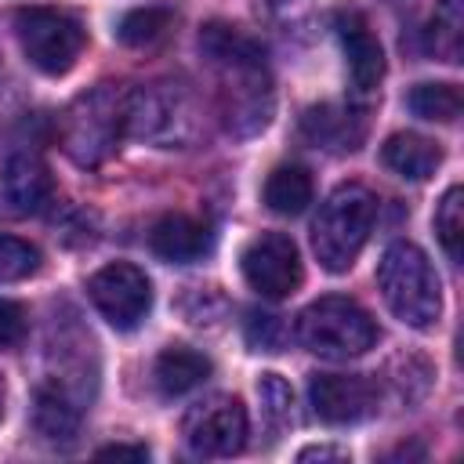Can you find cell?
I'll return each instance as SVG.
<instances>
[{"label":"cell","instance_id":"obj_1","mask_svg":"<svg viewBox=\"0 0 464 464\" xmlns=\"http://www.w3.org/2000/svg\"><path fill=\"white\" fill-rule=\"evenodd\" d=\"M199 54L218 76V112L225 130L232 138L265 130L276 109L265 47L228 22H207L199 33Z\"/></svg>","mask_w":464,"mask_h":464},{"label":"cell","instance_id":"obj_2","mask_svg":"<svg viewBox=\"0 0 464 464\" xmlns=\"http://www.w3.org/2000/svg\"><path fill=\"white\" fill-rule=\"evenodd\" d=\"M377 290H381L388 312L399 323L413 326V330H428L442 315L439 272L431 268L428 254L417 243L395 239L381 254V261H377Z\"/></svg>","mask_w":464,"mask_h":464},{"label":"cell","instance_id":"obj_3","mask_svg":"<svg viewBox=\"0 0 464 464\" xmlns=\"http://www.w3.org/2000/svg\"><path fill=\"white\" fill-rule=\"evenodd\" d=\"M377 207H381L377 196L355 181L337 185L323 199V207L312 221V250L326 272L341 276L355 265V257L362 254V246L373 232Z\"/></svg>","mask_w":464,"mask_h":464},{"label":"cell","instance_id":"obj_4","mask_svg":"<svg viewBox=\"0 0 464 464\" xmlns=\"http://www.w3.org/2000/svg\"><path fill=\"white\" fill-rule=\"evenodd\" d=\"M123 134L160 149L192 145L199 134V109L188 87L160 80L123 91Z\"/></svg>","mask_w":464,"mask_h":464},{"label":"cell","instance_id":"obj_5","mask_svg":"<svg viewBox=\"0 0 464 464\" xmlns=\"http://www.w3.org/2000/svg\"><path fill=\"white\" fill-rule=\"evenodd\" d=\"M123 138V91L98 83L83 91L58 120V145L76 167L105 163Z\"/></svg>","mask_w":464,"mask_h":464},{"label":"cell","instance_id":"obj_6","mask_svg":"<svg viewBox=\"0 0 464 464\" xmlns=\"http://www.w3.org/2000/svg\"><path fill=\"white\" fill-rule=\"evenodd\" d=\"M294 337L301 348H308L319 359H359L381 341V330L359 301L330 294L312 301L297 315Z\"/></svg>","mask_w":464,"mask_h":464},{"label":"cell","instance_id":"obj_7","mask_svg":"<svg viewBox=\"0 0 464 464\" xmlns=\"http://www.w3.org/2000/svg\"><path fill=\"white\" fill-rule=\"evenodd\" d=\"M14 36L29 65H36L47 76H65L87 44L83 25L58 7H22L14 14Z\"/></svg>","mask_w":464,"mask_h":464},{"label":"cell","instance_id":"obj_8","mask_svg":"<svg viewBox=\"0 0 464 464\" xmlns=\"http://www.w3.org/2000/svg\"><path fill=\"white\" fill-rule=\"evenodd\" d=\"M239 268H243L246 286L257 290L268 301L290 297L301 286V279H304L301 250H297V243L286 232H261V236H254L243 246V254H239Z\"/></svg>","mask_w":464,"mask_h":464},{"label":"cell","instance_id":"obj_9","mask_svg":"<svg viewBox=\"0 0 464 464\" xmlns=\"http://www.w3.org/2000/svg\"><path fill=\"white\" fill-rule=\"evenodd\" d=\"M87 297L109 326L134 330L145 323V315L152 308V283L138 265L116 261V265L98 268L87 279Z\"/></svg>","mask_w":464,"mask_h":464},{"label":"cell","instance_id":"obj_10","mask_svg":"<svg viewBox=\"0 0 464 464\" xmlns=\"http://www.w3.org/2000/svg\"><path fill=\"white\" fill-rule=\"evenodd\" d=\"M246 410L236 395H210L185 413L181 435L196 457H232L246 446Z\"/></svg>","mask_w":464,"mask_h":464},{"label":"cell","instance_id":"obj_11","mask_svg":"<svg viewBox=\"0 0 464 464\" xmlns=\"http://www.w3.org/2000/svg\"><path fill=\"white\" fill-rule=\"evenodd\" d=\"M308 402L319 420L341 428V424H359L373 417L381 406V388L366 373H312Z\"/></svg>","mask_w":464,"mask_h":464},{"label":"cell","instance_id":"obj_12","mask_svg":"<svg viewBox=\"0 0 464 464\" xmlns=\"http://www.w3.org/2000/svg\"><path fill=\"white\" fill-rule=\"evenodd\" d=\"M337 36H341V51L348 62V80H352L355 98L377 94L384 80V51H381V40L370 33L366 18L355 11L337 14Z\"/></svg>","mask_w":464,"mask_h":464},{"label":"cell","instance_id":"obj_13","mask_svg":"<svg viewBox=\"0 0 464 464\" xmlns=\"http://www.w3.org/2000/svg\"><path fill=\"white\" fill-rule=\"evenodd\" d=\"M47 199H51V174L44 160L33 152H14L0 174V210L11 218H29L44 210Z\"/></svg>","mask_w":464,"mask_h":464},{"label":"cell","instance_id":"obj_14","mask_svg":"<svg viewBox=\"0 0 464 464\" xmlns=\"http://www.w3.org/2000/svg\"><path fill=\"white\" fill-rule=\"evenodd\" d=\"M149 250L167 265H192L214 250V232L207 221L188 214H163L149 228Z\"/></svg>","mask_w":464,"mask_h":464},{"label":"cell","instance_id":"obj_15","mask_svg":"<svg viewBox=\"0 0 464 464\" xmlns=\"http://www.w3.org/2000/svg\"><path fill=\"white\" fill-rule=\"evenodd\" d=\"M301 134L315 149H326V152H355L362 145V138H366V120L355 109H348V105L323 102V105L304 109Z\"/></svg>","mask_w":464,"mask_h":464},{"label":"cell","instance_id":"obj_16","mask_svg":"<svg viewBox=\"0 0 464 464\" xmlns=\"http://www.w3.org/2000/svg\"><path fill=\"white\" fill-rule=\"evenodd\" d=\"M207 377H210V359L188 344L163 348L156 355V366H152V381H156V392L163 399H178V395L199 388Z\"/></svg>","mask_w":464,"mask_h":464},{"label":"cell","instance_id":"obj_17","mask_svg":"<svg viewBox=\"0 0 464 464\" xmlns=\"http://www.w3.org/2000/svg\"><path fill=\"white\" fill-rule=\"evenodd\" d=\"M381 160L392 174L399 178H410V181H424L439 170L442 163V149L424 138V134H413V130H399L392 134L384 145H381Z\"/></svg>","mask_w":464,"mask_h":464},{"label":"cell","instance_id":"obj_18","mask_svg":"<svg viewBox=\"0 0 464 464\" xmlns=\"http://www.w3.org/2000/svg\"><path fill=\"white\" fill-rule=\"evenodd\" d=\"M33 428L47 439V442H72L80 431V406L54 384H44L36 392L33 402Z\"/></svg>","mask_w":464,"mask_h":464},{"label":"cell","instance_id":"obj_19","mask_svg":"<svg viewBox=\"0 0 464 464\" xmlns=\"http://www.w3.org/2000/svg\"><path fill=\"white\" fill-rule=\"evenodd\" d=\"M424 51L457 65L464 54V0H439L424 25Z\"/></svg>","mask_w":464,"mask_h":464},{"label":"cell","instance_id":"obj_20","mask_svg":"<svg viewBox=\"0 0 464 464\" xmlns=\"http://www.w3.org/2000/svg\"><path fill=\"white\" fill-rule=\"evenodd\" d=\"M312 203V174L301 163H283L265 181V207L272 214H301Z\"/></svg>","mask_w":464,"mask_h":464},{"label":"cell","instance_id":"obj_21","mask_svg":"<svg viewBox=\"0 0 464 464\" xmlns=\"http://www.w3.org/2000/svg\"><path fill=\"white\" fill-rule=\"evenodd\" d=\"M174 29V7L167 4H149V7H134L120 18L116 25V40L123 47H152L160 44L167 33Z\"/></svg>","mask_w":464,"mask_h":464},{"label":"cell","instance_id":"obj_22","mask_svg":"<svg viewBox=\"0 0 464 464\" xmlns=\"http://www.w3.org/2000/svg\"><path fill=\"white\" fill-rule=\"evenodd\" d=\"M413 116L431 123H453L460 116V87L457 83H417L406 94Z\"/></svg>","mask_w":464,"mask_h":464},{"label":"cell","instance_id":"obj_23","mask_svg":"<svg viewBox=\"0 0 464 464\" xmlns=\"http://www.w3.org/2000/svg\"><path fill=\"white\" fill-rule=\"evenodd\" d=\"M435 232L450 261L464 257V188L450 185L435 207Z\"/></svg>","mask_w":464,"mask_h":464},{"label":"cell","instance_id":"obj_24","mask_svg":"<svg viewBox=\"0 0 464 464\" xmlns=\"http://www.w3.org/2000/svg\"><path fill=\"white\" fill-rule=\"evenodd\" d=\"M257 395H261V417H265L268 431L283 435L294 424V392H290V384L279 373H261Z\"/></svg>","mask_w":464,"mask_h":464},{"label":"cell","instance_id":"obj_25","mask_svg":"<svg viewBox=\"0 0 464 464\" xmlns=\"http://www.w3.org/2000/svg\"><path fill=\"white\" fill-rule=\"evenodd\" d=\"M40 268V250L18 236H0V283L29 279Z\"/></svg>","mask_w":464,"mask_h":464},{"label":"cell","instance_id":"obj_26","mask_svg":"<svg viewBox=\"0 0 464 464\" xmlns=\"http://www.w3.org/2000/svg\"><path fill=\"white\" fill-rule=\"evenodd\" d=\"M246 344L254 352H279V344H283V323H279V315L250 312L246 315Z\"/></svg>","mask_w":464,"mask_h":464},{"label":"cell","instance_id":"obj_27","mask_svg":"<svg viewBox=\"0 0 464 464\" xmlns=\"http://www.w3.org/2000/svg\"><path fill=\"white\" fill-rule=\"evenodd\" d=\"M29 330L25 308L14 301H0V348H14Z\"/></svg>","mask_w":464,"mask_h":464},{"label":"cell","instance_id":"obj_28","mask_svg":"<svg viewBox=\"0 0 464 464\" xmlns=\"http://www.w3.org/2000/svg\"><path fill=\"white\" fill-rule=\"evenodd\" d=\"M297 460H348V453L337 446H308L297 453Z\"/></svg>","mask_w":464,"mask_h":464},{"label":"cell","instance_id":"obj_29","mask_svg":"<svg viewBox=\"0 0 464 464\" xmlns=\"http://www.w3.org/2000/svg\"><path fill=\"white\" fill-rule=\"evenodd\" d=\"M98 457H130V460H149V450H145V446H123V442H116V446H102V450H98Z\"/></svg>","mask_w":464,"mask_h":464},{"label":"cell","instance_id":"obj_30","mask_svg":"<svg viewBox=\"0 0 464 464\" xmlns=\"http://www.w3.org/2000/svg\"><path fill=\"white\" fill-rule=\"evenodd\" d=\"M4 399H7V388H4V377H0V417H4Z\"/></svg>","mask_w":464,"mask_h":464}]
</instances>
